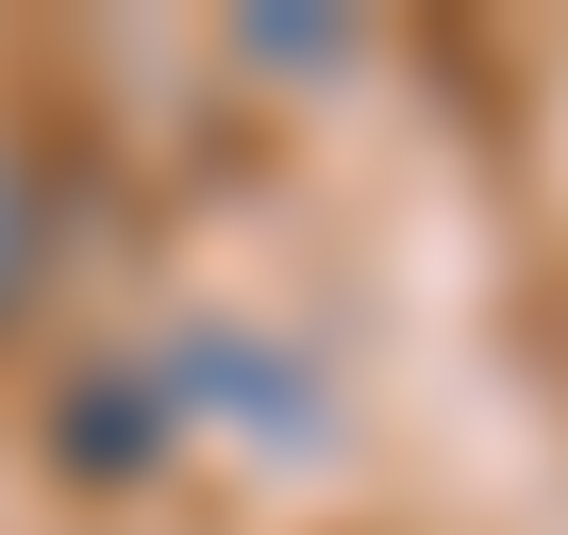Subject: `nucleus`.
Masks as SVG:
<instances>
[{
  "mask_svg": "<svg viewBox=\"0 0 568 535\" xmlns=\"http://www.w3.org/2000/svg\"><path fill=\"white\" fill-rule=\"evenodd\" d=\"M168 452V385H84L68 402V468H151Z\"/></svg>",
  "mask_w": 568,
  "mask_h": 535,
  "instance_id": "obj_1",
  "label": "nucleus"
},
{
  "mask_svg": "<svg viewBox=\"0 0 568 535\" xmlns=\"http://www.w3.org/2000/svg\"><path fill=\"white\" fill-rule=\"evenodd\" d=\"M34 268H51V184H34V151H0V319L34 302Z\"/></svg>",
  "mask_w": 568,
  "mask_h": 535,
  "instance_id": "obj_2",
  "label": "nucleus"
}]
</instances>
